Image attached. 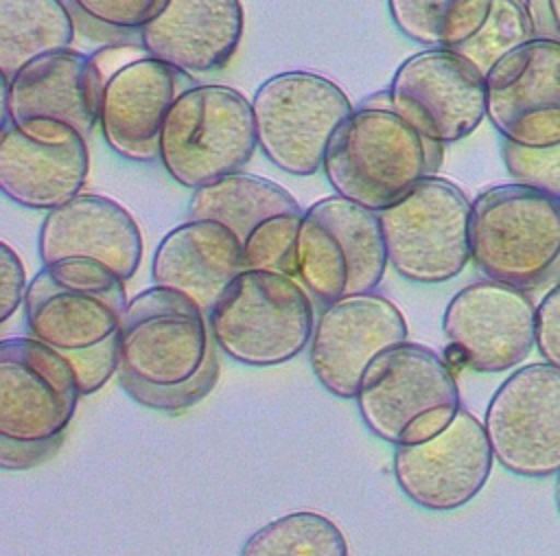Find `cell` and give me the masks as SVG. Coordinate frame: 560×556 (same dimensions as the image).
Instances as JSON below:
<instances>
[{
	"label": "cell",
	"instance_id": "obj_1",
	"mask_svg": "<svg viewBox=\"0 0 560 556\" xmlns=\"http://www.w3.org/2000/svg\"><path fill=\"white\" fill-rule=\"evenodd\" d=\"M208 313L186 293L149 287L122 315L116 344L118 381L147 409L179 414L219 383V355Z\"/></svg>",
	"mask_w": 560,
	"mask_h": 556
},
{
	"label": "cell",
	"instance_id": "obj_2",
	"mask_svg": "<svg viewBox=\"0 0 560 556\" xmlns=\"http://www.w3.org/2000/svg\"><path fill=\"white\" fill-rule=\"evenodd\" d=\"M127 304L118 274L98 260L66 258L31 278L22 311L28 335L72 363L88 396L118 370L116 344Z\"/></svg>",
	"mask_w": 560,
	"mask_h": 556
},
{
	"label": "cell",
	"instance_id": "obj_3",
	"mask_svg": "<svg viewBox=\"0 0 560 556\" xmlns=\"http://www.w3.org/2000/svg\"><path fill=\"white\" fill-rule=\"evenodd\" d=\"M442 160L444 144L405 120L383 90L370 94L339 125L322 173L337 195L378 212L420 179L438 175Z\"/></svg>",
	"mask_w": 560,
	"mask_h": 556
},
{
	"label": "cell",
	"instance_id": "obj_4",
	"mask_svg": "<svg viewBox=\"0 0 560 556\" xmlns=\"http://www.w3.org/2000/svg\"><path fill=\"white\" fill-rule=\"evenodd\" d=\"M470 260L525 291L560 282V199L516 182L483 188L470 208Z\"/></svg>",
	"mask_w": 560,
	"mask_h": 556
},
{
	"label": "cell",
	"instance_id": "obj_5",
	"mask_svg": "<svg viewBox=\"0 0 560 556\" xmlns=\"http://www.w3.org/2000/svg\"><path fill=\"white\" fill-rule=\"evenodd\" d=\"M354 403L368 431L394 447L433 438L462 407L451 363L416 341L381 352L368 366Z\"/></svg>",
	"mask_w": 560,
	"mask_h": 556
},
{
	"label": "cell",
	"instance_id": "obj_6",
	"mask_svg": "<svg viewBox=\"0 0 560 556\" xmlns=\"http://www.w3.org/2000/svg\"><path fill=\"white\" fill-rule=\"evenodd\" d=\"M208 322L217 348L232 361L271 368L308 348L315 306L295 276L245 269L214 302Z\"/></svg>",
	"mask_w": 560,
	"mask_h": 556
},
{
	"label": "cell",
	"instance_id": "obj_7",
	"mask_svg": "<svg viewBox=\"0 0 560 556\" xmlns=\"http://www.w3.org/2000/svg\"><path fill=\"white\" fill-rule=\"evenodd\" d=\"M258 149L252 99L221 83H192L168 109L158 144L166 175L197 190L238 173Z\"/></svg>",
	"mask_w": 560,
	"mask_h": 556
},
{
	"label": "cell",
	"instance_id": "obj_8",
	"mask_svg": "<svg viewBox=\"0 0 560 556\" xmlns=\"http://www.w3.org/2000/svg\"><path fill=\"white\" fill-rule=\"evenodd\" d=\"M389 265L378 215L337 193L313 201L300 221L295 276L319 302L372 293Z\"/></svg>",
	"mask_w": 560,
	"mask_h": 556
},
{
	"label": "cell",
	"instance_id": "obj_9",
	"mask_svg": "<svg viewBox=\"0 0 560 556\" xmlns=\"http://www.w3.org/2000/svg\"><path fill=\"white\" fill-rule=\"evenodd\" d=\"M472 201L451 179L429 175L378 210L394 271L416 285L448 282L470 260Z\"/></svg>",
	"mask_w": 560,
	"mask_h": 556
},
{
	"label": "cell",
	"instance_id": "obj_10",
	"mask_svg": "<svg viewBox=\"0 0 560 556\" xmlns=\"http://www.w3.org/2000/svg\"><path fill=\"white\" fill-rule=\"evenodd\" d=\"M352 109L332 79L311 70L278 72L252 96L258 149L282 173L311 177L322 171L328 144Z\"/></svg>",
	"mask_w": 560,
	"mask_h": 556
},
{
	"label": "cell",
	"instance_id": "obj_11",
	"mask_svg": "<svg viewBox=\"0 0 560 556\" xmlns=\"http://www.w3.org/2000/svg\"><path fill=\"white\" fill-rule=\"evenodd\" d=\"M98 74V129L105 144L131 162L158 160L160 129L175 99L195 81L151 57L142 44L94 50Z\"/></svg>",
	"mask_w": 560,
	"mask_h": 556
},
{
	"label": "cell",
	"instance_id": "obj_12",
	"mask_svg": "<svg viewBox=\"0 0 560 556\" xmlns=\"http://www.w3.org/2000/svg\"><path fill=\"white\" fill-rule=\"evenodd\" d=\"M83 396L72 363L31 335L0 341V438L42 444L66 438Z\"/></svg>",
	"mask_w": 560,
	"mask_h": 556
},
{
	"label": "cell",
	"instance_id": "obj_13",
	"mask_svg": "<svg viewBox=\"0 0 560 556\" xmlns=\"http://www.w3.org/2000/svg\"><path fill=\"white\" fill-rule=\"evenodd\" d=\"M444 359L475 372H505L523 363L536 346V304L529 291L475 280L462 287L442 315Z\"/></svg>",
	"mask_w": 560,
	"mask_h": 556
},
{
	"label": "cell",
	"instance_id": "obj_14",
	"mask_svg": "<svg viewBox=\"0 0 560 556\" xmlns=\"http://www.w3.org/2000/svg\"><path fill=\"white\" fill-rule=\"evenodd\" d=\"M483 427L494 460L512 475L542 479L560 473V370L529 363L492 394Z\"/></svg>",
	"mask_w": 560,
	"mask_h": 556
},
{
	"label": "cell",
	"instance_id": "obj_15",
	"mask_svg": "<svg viewBox=\"0 0 560 556\" xmlns=\"http://www.w3.org/2000/svg\"><path fill=\"white\" fill-rule=\"evenodd\" d=\"M2 85L4 118L35 140H88L98 127V74L81 50L42 55Z\"/></svg>",
	"mask_w": 560,
	"mask_h": 556
},
{
	"label": "cell",
	"instance_id": "obj_16",
	"mask_svg": "<svg viewBox=\"0 0 560 556\" xmlns=\"http://www.w3.org/2000/svg\"><path fill=\"white\" fill-rule=\"evenodd\" d=\"M385 92L405 120L444 147L468 138L486 118V77L455 50L407 57Z\"/></svg>",
	"mask_w": 560,
	"mask_h": 556
},
{
	"label": "cell",
	"instance_id": "obj_17",
	"mask_svg": "<svg viewBox=\"0 0 560 556\" xmlns=\"http://www.w3.org/2000/svg\"><path fill=\"white\" fill-rule=\"evenodd\" d=\"M494 453L483 422L466 407L433 438L394 447V479L400 493L429 512L470 503L486 486Z\"/></svg>",
	"mask_w": 560,
	"mask_h": 556
},
{
	"label": "cell",
	"instance_id": "obj_18",
	"mask_svg": "<svg viewBox=\"0 0 560 556\" xmlns=\"http://www.w3.org/2000/svg\"><path fill=\"white\" fill-rule=\"evenodd\" d=\"M407 333L402 311L376 291L324 304L308 344L311 370L326 392L354 401L368 366Z\"/></svg>",
	"mask_w": 560,
	"mask_h": 556
},
{
	"label": "cell",
	"instance_id": "obj_19",
	"mask_svg": "<svg viewBox=\"0 0 560 556\" xmlns=\"http://www.w3.org/2000/svg\"><path fill=\"white\" fill-rule=\"evenodd\" d=\"M486 118L521 147L560 144V39L534 37L486 74Z\"/></svg>",
	"mask_w": 560,
	"mask_h": 556
},
{
	"label": "cell",
	"instance_id": "obj_20",
	"mask_svg": "<svg viewBox=\"0 0 560 556\" xmlns=\"http://www.w3.org/2000/svg\"><path fill=\"white\" fill-rule=\"evenodd\" d=\"M142 232L133 215L112 197L81 193L52 208L37 232L44 265L66 258L98 260L125 282L142 260Z\"/></svg>",
	"mask_w": 560,
	"mask_h": 556
},
{
	"label": "cell",
	"instance_id": "obj_21",
	"mask_svg": "<svg viewBox=\"0 0 560 556\" xmlns=\"http://www.w3.org/2000/svg\"><path fill=\"white\" fill-rule=\"evenodd\" d=\"M243 33L241 0H164L138 39L151 57L192 77L228 66Z\"/></svg>",
	"mask_w": 560,
	"mask_h": 556
},
{
	"label": "cell",
	"instance_id": "obj_22",
	"mask_svg": "<svg viewBox=\"0 0 560 556\" xmlns=\"http://www.w3.org/2000/svg\"><path fill=\"white\" fill-rule=\"evenodd\" d=\"M241 271V241L212 219H186L168 230L151 260L153 285L186 293L206 313Z\"/></svg>",
	"mask_w": 560,
	"mask_h": 556
},
{
	"label": "cell",
	"instance_id": "obj_23",
	"mask_svg": "<svg viewBox=\"0 0 560 556\" xmlns=\"http://www.w3.org/2000/svg\"><path fill=\"white\" fill-rule=\"evenodd\" d=\"M90 173L85 138L52 144L20 131L9 118L0 129V190L28 210H52L81 195Z\"/></svg>",
	"mask_w": 560,
	"mask_h": 556
},
{
	"label": "cell",
	"instance_id": "obj_24",
	"mask_svg": "<svg viewBox=\"0 0 560 556\" xmlns=\"http://www.w3.org/2000/svg\"><path fill=\"white\" fill-rule=\"evenodd\" d=\"M293 212L304 210L282 184L243 171L192 190L188 201V219L219 221L241 245L273 219Z\"/></svg>",
	"mask_w": 560,
	"mask_h": 556
},
{
	"label": "cell",
	"instance_id": "obj_25",
	"mask_svg": "<svg viewBox=\"0 0 560 556\" xmlns=\"http://www.w3.org/2000/svg\"><path fill=\"white\" fill-rule=\"evenodd\" d=\"M74 18L63 0H0V77L7 83L28 61L72 48Z\"/></svg>",
	"mask_w": 560,
	"mask_h": 556
},
{
	"label": "cell",
	"instance_id": "obj_26",
	"mask_svg": "<svg viewBox=\"0 0 560 556\" xmlns=\"http://www.w3.org/2000/svg\"><path fill=\"white\" fill-rule=\"evenodd\" d=\"M492 0H387L394 26L424 48L453 50L488 20Z\"/></svg>",
	"mask_w": 560,
	"mask_h": 556
},
{
	"label": "cell",
	"instance_id": "obj_27",
	"mask_svg": "<svg viewBox=\"0 0 560 556\" xmlns=\"http://www.w3.org/2000/svg\"><path fill=\"white\" fill-rule=\"evenodd\" d=\"M238 556H350L341 528L326 514L298 510L252 532Z\"/></svg>",
	"mask_w": 560,
	"mask_h": 556
},
{
	"label": "cell",
	"instance_id": "obj_28",
	"mask_svg": "<svg viewBox=\"0 0 560 556\" xmlns=\"http://www.w3.org/2000/svg\"><path fill=\"white\" fill-rule=\"evenodd\" d=\"M534 37L538 35L525 0H492V9L483 26L453 50L486 77L494 63Z\"/></svg>",
	"mask_w": 560,
	"mask_h": 556
},
{
	"label": "cell",
	"instance_id": "obj_29",
	"mask_svg": "<svg viewBox=\"0 0 560 556\" xmlns=\"http://www.w3.org/2000/svg\"><path fill=\"white\" fill-rule=\"evenodd\" d=\"M501 160L512 182L560 199V144L534 149L501 140Z\"/></svg>",
	"mask_w": 560,
	"mask_h": 556
},
{
	"label": "cell",
	"instance_id": "obj_30",
	"mask_svg": "<svg viewBox=\"0 0 560 556\" xmlns=\"http://www.w3.org/2000/svg\"><path fill=\"white\" fill-rule=\"evenodd\" d=\"M88 20L114 31H140L164 0H70Z\"/></svg>",
	"mask_w": 560,
	"mask_h": 556
},
{
	"label": "cell",
	"instance_id": "obj_31",
	"mask_svg": "<svg viewBox=\"0 0 560 556\" xmlns=\"http://www.w3.org/2000/svg\"><path fill=\"white\" fill-rule=\"evenodd\" d=\"M536 350L545 363L560 370V282L536 304Z\"/></svg>",
	"mask_w": 560,
	"mask_h": 556
},
{
	"label": "cell",
	"instance_id": "obj_32",
	"mask_svg": "<svg viewBox=\"0 0 560 556\" xmlns=\"http://www.w3.org/2000/svg\"><path fill=\"white\" fill-rule=\"evenodd\" d=\"M26 269L18 252L9 243H0V322H7L20 306H24Z\"/></svg>",
	"mask_w": 560,
	"mask_h": 556
},
{
	"label": "cell",
	"instance_id": "obj_33",
	"mask_svg": "<svg viewBox=\"0 0 560 556\" xmlns=\"http://www.w3.org/2000/svg\"><path fill=\"white\" fill-rule=\"evenodd\" d=\"M63 440L55 442H42V444H24V442H11L0 438V466L4 471H26L33 468L48 457H52Z\"/></svg>",
	"mask_w": 560,
	"mask_h": 556
},
{
	"label": "cell",
	"instance_id": "obj_34",
	"mask_svg": "<svg viewBox=\"0 0 560 556\" xmlns=\"http://www.w3.org/2000/svg\"><path fill=\"white\" fill-rule=\"evenodd\" d=\"M538 37L560 39V0H525Z\"/></svg>",
	"mask_w": 560,
	"mask_h": 556
},
{
	"label": "cell",
	"instance_id": "obj_35",
	"mask_svg": "<svg viewBox=\"0 0 560 556\" xmlns=\"http://www.w3.org/2000/svg\"><path fill=\"white\" fill-rule=\"evenodd\" d=\"M553 501H556V508H558V512H560V473H558V477H556V488H553Z\"/></svg>",
	"mask_w": 560,
	"mask_h": 556
}]
</instances>
